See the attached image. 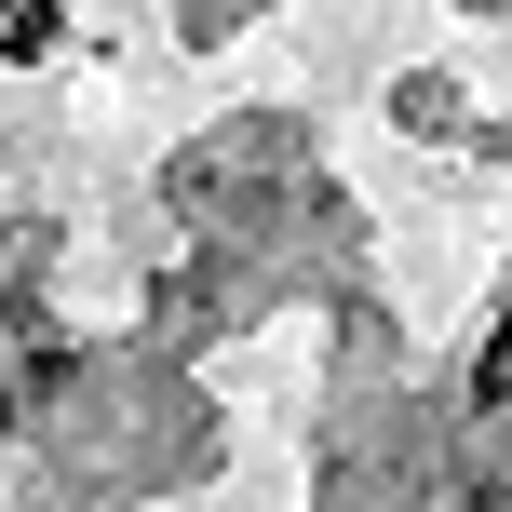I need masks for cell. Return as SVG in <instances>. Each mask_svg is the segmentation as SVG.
<instances>
[{
    "label": "cell",
    "mask_w": 512,
    "mask_h": 512,
    "mask_svg": "<svg viewBox=\"0 0 512 512\" xmlns=\"http://www.w3.org/2000/svg\"><path fill=\"white\" fill-rule=\"evenodd\" d=\"M472 391H486V405H512V324H499V351L472 364Z\"/></svg>",
    "instance_id": "1"
}]
</instances>
